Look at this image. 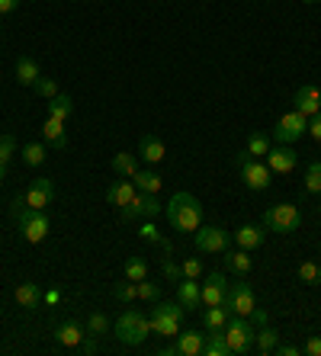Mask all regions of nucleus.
Masks as SVG:
<instances>
[{
    "mask_svg": "<svg viewBox=\"0 0 321 356\" xmlns=\"http://www.w3.org/2000/svg\"><path fill=\"white\" fill-rule=\"evenodd\" d=\"M164 216H167L170 228L177 232H196L203 225V202L193 196V193H174L170 202L164 206Z\"/></svg>",
    "mask_w": 321,
    "mask_h": 356,
    "instance_id": "1",
    "label": "nucleus"
},
{
    "mask_svg": "<svg viewBox=\"0 0 321 356\" xmlns=\"http://www.w3.org/2000/svg\"><path fill=\"white\" fill-rule=\"evenodd\" d=\"M235 167L241 170V180H245L247 190L254 193H263V190H270V167H267V161L261 158H251L247 151H241V154H235Z\"/></svg>",
    "mask_w": 321,
    "mask_h": 356,
    "instance_id": "2",
    "label": "nucleus"
},
{
    "mask_svg": "<svg viewBox=\"0 0 321 356\" xmlns=\"http://www.w3.org/2000/svg\"><path fill=\"white\" fill-rule=\"evenodd\" d=\"M116 337L119 343H126V347H138V343H145V337L151 334V321L142 315V312H122V315L116 318Z\"/></svg>",
    "mask_w": 321,
    "mask_h": 356,
    "instance_id": "3",
    "label": "nucleus"
},
{
    "mask_svg": "<svg viewBox=\"0 0 321 356\" xmlns=\"http://www.w3.org/2000/svg\"><path fill=\"white\" fill-rule=\"evenodd\" d=\"M299 225H302V212H299V206H293V202H277V206H270L263 212V228H267V232L289 234V232H296Z\"/></svg>",
    "mask_w": 321,
    "mask_h": 356,
    "instance_id": "4",
    "label": "nucleus"
},
{
    "mask_svg": "<svg viewBox=\"0 0 321 356\" xmlns=\"http://www.w3.org/2000/svg\"><path fill=\"white\" fill-rule=\"evenodd\" d=\"M222 334H225V340H229V347H231V356H241V353H247V350L254 347V334H257V327H254V321L251 318H241V315H235V318H229V324L222 327Z\"/></svg>",
    "mask_w": 321,
    "mask_h": 356,
    "instance_id": "5",
    "label": "nucleus"
},
{
    "mask_svg": "<svg viewBox=\"0 0 321 356\" xmlns=\"http://www.w3.org/2000/svg\"><path fill=\"white\" fill-rule=\"evenodd\" d=\"M193 244L199 254H225L231 244V232H225L222 225H199L193 232Z\"/></svg>",
    "mask_w": 321,
    "mask_h": 356,
    "instance_id": "6",
    "label": "nucleus"
},
{
    "mask_svg": "<svg viewBox=\"0 0 321 356\" xmlns=\"http://www.w3.org/2000/svg\"><path fill=\"white\" fill-rule=\"evenodd\" d=\"M17 222H19V232H23L26 244H42V241L49 238L51 222H49V216H45V212H35V209L26 206L23 212H19Z\"/></svg>",
    "mask_w": 321,
    "mask_h": 356,
    "instance_id": "7",
    "label": "nucleus"
},
{
    "mask_svg": "<svg viewBox=\"0 0 321 356\" xmlns=\"http://www.w3.org/2000/svg\"><path fill=\"white\" fill-rule=\"evenodd\" d=\"M305 132H308V116H302L299 109H289L286 116H279L277 125H273V138H277L279 145H293V141H299Z\"/></svg>",
    "mask_w": 321,
    "mask_h": 356,
    "instance_id": "8",
    "label": "nucleus"
},
{
    "mask_svg": "<svg viewBox=\"0 0 321 356\" xmlns=\"http://www.w3.org/2000/svg\"><path fill=\"white\" fill-rule=\"evenodd\" d=\"M225 308L231 315L251 318V312L257 308V298H254V289L247 282H229V292H225Z\"/></svg>",
    "mask_w": 321,
    "mask_h": 356,
    "instance_id": "9",
    "label": "nucleus"
},
{
    "mask_svg": "<svg viewBox=\"0 0 321 356\" xmlns=\"http://www.w3.org/2000/svg\"><path fill=\"white\" fill-rule=\"evenodd\" d=\"M119 216L126 222H135V218H158L160 216V202H158V193H135V199L129 206L119 209Z\"/></svg>",
    "mask_w": 321,
    "mask_h": 356,
    "instance_id": "10",
    "label": "nucleus"
},
{
    "mask_svg": "<svg viewBox=\"0 0 321 356\" xmlns=\"http://www.w3.org/2000/svg\"><path fill=\"white\" fill-rule=\"evenodd\" d=\"M51 199H55V183H51V177H39V180H33V186L26 190V206L35 209V212H45V209L51 206Z\"/></svg>",
    "mask_w": 321,
    "mask_h": 356,
    "instance_id": "11",
    "label": "nucleus"
},
{
    "mask_svg": "<svg viewBox=\"0 0 321 356\" xmlns=\"http://www.w3.org/2000/svg\"><path fill=\"white\" fill-rule=\"evenodd\" d=\"M225 292H229V280L222 273H209L206 282L199 286V302L206 305H225Z\"/></svg>",
    "mask_w": 321,
    "mask_h": 356,
    "instance_id": "12",
    "label": "nucleus"
},
{
    "mask_svg": "<svg viewBox=\"0 0 321 356\" xmlns=\"http://www.w3.org/2000/svg\"><path fill=\"white\" fill-rule=\"evenodd\" d=\"M267 167H270V174H293V167L299 164V154L289 145H277V148L267 151Z\"/></svg>",
    "mask_w": 321,
    "mask_h": 356,
    "instance_id": "13",
    "label": "nucleus"
},
{
    "mask_svg": "<svg viewBox=\"0 0 321 356\" xmlns=\"http://www.w3.org/2000/svg\"><path fill=\"white\" fill-rule=\"evenodd\" d=\"M293 109H299L302 116L312 119L315 113H321V90L312 87V83H308V87H299L296 97H293Z\"/></svg>",
    "mask_w": 321,
    "mask_h": 356,
    "instance_id": "14",
    "label": "nucleus"
},
{
    "mask_svg": "<svg viewBox=\"0 0 321 356\" xmlns=\"http://www.w3.org/2000/svg\"><path fill=\"white\" fill-rule=\"evenodd\" d=\"M174 347H177V356H203L206 334L203 331H180L177 337H174Z\"/></svg>",
    "mask_w": 321,
    "mask_h": 356,
    "instance_id": "15",
    "label": "nucleus"
},
{
    "mask_svg": "<svg viewBox=\"0 0 321 356\" xmlns=\"http://www.w3.org/2000/svg\"><path fill=\"white\" fill-rule=\"evenodd\" d=\"M135 183L129 180H116V183H110V190H106V202H110V206H116V209H122V206H129V202H132V199H135Z\"/></svg>",
    "mask_w": 321,
    "mask_h": 356,
    "instance_id": "16",
    "label": "nucleus"
},
{
    "mask_svg": "<svg viewBox=\"0 0 321 356\" xmlns=\"http://www.w3.org/2000/svg\"><path fill=\"white\" fill-rule=\"evenodd\" d=\"M138 158L148 161V164H160V161L167 158V148H164V141L158 135H145L142 145H138Z\"/></svg>",
    "mask_w": 321,
    "mask_h": 356,
    "instance_id": "17",
    "label": "nucleus"
},
{
    "mask_svg": "<svg viewBox=\"0 0 321 356\" xmlns=\"http://www.w3.org/2000/svg\"><path fill=\"white\" fill-rule=\"evenodd\" d=\"M42 138L49 141L51 148H58V151L68 148V135H65V122H61V119H55V116L45 119V125H42Z\"/></svg>",
    "mask_w": 321,
    "mask_h": 356,
    "instance_id": "18",
    "label": "nucleus"
},
{
    "mask_svg": "<svg viewBox=\"0 0 321 356\" xmlns=\"http://www.w3.org/2000/svg\"><path fill=\"white\" fill-rule=\"evenodd\" d=\"M177 302L186 308V312H193V308L203 305V302H199V282L196 280H180L177 282Z\"/></svg>",
    "mask_w": 321,
    "mask_h": 356,
    "instance_id": "19",
    "label": "nucleus"
},
{
    "mask_svg": "<svg viewBox=\"0 0 321 356\" xmlns=\"http://www.w3.org/2000/svg\"><path fill=\"white\" fill-rule=\"evenodd\" d=\"M251 266H254L251 250H245V248L225 250V270H231V273H238V276H245V273H251Z\"/></svg>",
    "mask_w": 321,
    "mask_h": 356,
    "instance_id": "20",
    "label": "nucleus"
},
{
    "mask_svg": "<svg viewBox=\"0 0 321 356\" xmlns=\"http://www.w3.org/2000/svg\"><path fill=\"white\" fill-rule=\"evenodd\" d=\"M235 241H238V248H245V250L261 248L263 244V228L261 225H241V228L235 232Z\"/></svg>",
    "mask_w": 321,
    "mask_h": 356,
    "instance_id": "21",
    "label": "nucleus"
},
{
    "mask_svg": "<svg viewBox=\"0 0 321 356\" xmlns=\"http://www.w3.org/2000/svg\"><path fill=\"white\" fill-rule=\"evenodd\" d=\"M55 340H58L61 347H81V340H84V327L77 321H65L55 331Z\"/></svg>",
    "mask_w": 321,
    "mask_h": 356,
    "instance_id": "22",
    "label": "nucleus"
},
{
    "mask_svg": "<svg viewBox=\"0 0 321 356\" xmlns=\"http://www.w3.org/2000/svg\"><path fill=\"white\" fill-rule=\"evenodd\" d=\"M113 174H119V177H132L138 174V161H135V154L132 151H116L113 154Z\"/></svg>",
    "mask_w": 321,
    "mask_h": 356,
    "instance_id": "23",
    "label": "nucleus"
},
{
    "mask_svg": "<svg viewBox=\"0 0 321 356\" xmlns=\"http://www.w3.org/2000/svg\"><path fill=\"white\" fill-rule=\"evenodd\" d=\"M13 74H17V81L23 83V87H35V81L42 77V74H39V65H35L29 55L17 58V71H13Z\"/></svg>",
    "mask_w": 321,
    "mask_h": 356,
    "instance_id": "24",
    "label": "nucleus"
},
{
    "mask_svg": "<svg viewBox=\"0 0 321 356\" xmlns=\"http://www.w3.org/2000/svg\"><path fill=\"white\" fill-rule=\"evenodd\" d=\"M229 318H231V312L225 305H206V312H203L206 331H222L229 324Z\"/></svg>",
    "mask_w": 321,
    "mask_h": 356,
    "instance_id": "25",
    "label": "nucleus"
},
{
    "mask_svg": "<svg viewBox=\"0 0 321 356\" xmlns=\"http://www.w3.org/2000/svg\"><path fill=\"white\" fill-rule=\"evenodd\" d=\"M279 343V331H273L270 324H263V327H257V334H254V347H257V353H273Z\"/></svg>",
    "mask_w": 321,
    "mask_h": 356,
    "instance_id": "26",
    "label": "nucleus"
},
{
    "mask_svg": "<svg viewBox=\"0 0 321 356\" xmlns=\"http://www.w3.org/2000/svg\"><path fill=\"white\" fill-rule=\"evenodd\" d=\"M151 334H160V337H177L180 334V324L183 321H177V318H170V315H154L151 312Z\"/></svg>",
    "mask_w": 321,
    "mask_h": 356,
    "instance_id": "27",
    "label": "nucleus"
},
{
    "mask_svg": "<svg viewBox=\"0 0 321 356\" xmlns=\"http://www.w3.org/2000/svg\"><path fill=\"white\" fill-rule=\"evenodd\" d=\"M49 116H55V119H71L74 116V99L68 97V93H58V97H51L49 99Z\"/></svg>",
    "mask_w": 321,
    "mask_h": 356,
    "instance_id": "28",
    "label": "nucleus"
},
{
    "mask_svg": "<svg viewBox=\"0 0 321 356\" xmlns=\"http://www.w3.org/2000/svg\"><path fill=\"white\" fill-rule=\"evenodd\" d=\"M203 356H231V347H229V340H225V334H222V331H209V334H206Z\"/></svg>",
    "mask_w": 321,
    "mask_h": 356,
    "instance_id": "29",
    "label": "nucleus"
},
{
    "mask_svg": "<svg viewBox=\"0 0 321 356\" xmlns=\"http://www.w3.org/2000/svg\"><path fill=\"white\" fill-rule=\"evenodd\" d=\"M39 302H42L39 286H35V282H19V286H17V305L19 308H35Z\"/></svg>",
    "mask_w": 321,
    "mask_h": 356,
    "instance_id": "30",
    "label": "nucleus"
},
{
    "mask_svg": "<svg viewBox=\"0 0 321 356\" xmlns=\"http://www.w3.org/2000/svg\"><path fill=\"white\" fill-rule=\"evenodd\" d=\"M132 180H135V190L138 193H160V186H164L160 174H154V170H138Z\"/></svg>",
    "mask_w": 321,
    "mask_h": 356,
    "instance_id": "31",
    "label": "nucleus"
},
{
    "mask_svg": "<svg viewBox=\"0 0 321 356\" xmlns=\"http://www.w3.org/2000/svg\"><path fill=\"white\" fill-rule=\"evenodd\" d=\"M138 234H142V241H148V244H154V248H160V250H164V254H170V241L164 238V234H160L158 228H154V225H151V218H145V225H142V228H138Z\"/></svg>",
    "mask_w": 321,
    "mask_h": 356,
    "instance_id": "32",
    "label": "nucleus"
},
{
    "mask_svg": "<svg viewBox=\"0 0 321 356\" xmlns=\"http://www.w3.org/2000/svg\"><path fill=\"white\" fill-rule=\"evenodd\" d=\"M267 151H270V138H267V135L263 132H251L247 135V154H251V158H267Z\"/></svg>",
    "mask_w": 321,
    "mask_h": 356,
    "instance_id": "33",
    "label": "nucleus"
},
{
    "mask_svg": "<svg viewBox=\"0 0 321 356\" xmlns=\"http://www.w3.org/2000/svg\"><path fill=\"white\" fill-rule=\"evenodd\" d=\"M122 273H126V280L142 282V280H148V264L142 257H129L126 266H122Z\"/></svg>",
    "mask_w": 321,
    "mask_h": 356,
    "instance_id": "34",
    "label": "nucleus"
},
{
    "mask_svg": "<svg viewBox=\"0 0 321 356\" xmlns=\"http://www.w3.org/2000/svg\"><path fill=\"white\" fill-rule=\"evenodd\" d=\"M45 158H49V154H45V145H39V141H29V145L23 148V164L26 167L45 164Z\"/></svg>",
    "mask_w": 321,
    "mask_h": 356,
    "instance_id": "35",
    "label": "nucleus"
},
{
    "mask_svg": "<svg viewBox=\"0 0 321 356\" xmlns=\"http://www.w3.org/2000/svg\"><path fill=\"white\" fill-rule=\"evenodd\" d=\"M299 282H305V286H318L321 282V266L312 264V260L299 264Z\"/></svg>",
    "mask_w": 321,
    "mask_h": 356,
    "instance_id": "36",
    "label": "nucleus"
},
{
    "mask_svg": "<svg viewBox=\"0 0 321 356\" xmlns=\"http://www.w3.org/2000/svg\"><path fill=\"white\" fill-rule=\"evenodd\" d=\"M154 315H170V318H177V321H183L186 318V308L180 305V302H154V308H151Z\"/></svg>",
    "mask_w": 321,
    "mask_h": 356,
    "instance_id": "37",
    "label": "nucleus"
},
{
    "mask_svg": "<svg viewBox=\"0 0 321 356\" xmlns=\"http://www.w3.org/2000/svg\"><path fill=\"white\" fill-rule=\"evenodd\" d=\"M305 193H321V161H312L308 170H305Z\"/></svg>",
    "mask_w": 321,
    "mask_h": 356,
    "instance_id": "38",
    "label": "nucleus"
},
{
    "mask_svg": "<svg viewBox=\"0 0 321 356\" xmlns=\"http://www.w3.org/2000/svg\"><path fill=\"white\" fill-rule=\"evenodd\" d=\"M113 298H116V302H135V298H138L135 282H132V280L116 282V286H113Z\"/></svg>",
    "mask_w": 321,
    "mask_h": 356,
    "instance_id": "39",
    "label": "nucleus"
},
{
    "mask_svg": "<svg viewBox=\"0 0 321 356\" xmlns=\"http://www.w3.org/2000/svg\"><path fill=\"white\" fill-rule=\"evenodd\" d=\"M106 331H110V321H106V315L93 312V315L87 318V334H93V337H103Z\"/></svg>",
    "mask_w": 321,
    "mask_h": 356,
    "instance_id": "40",
    "label": "nucleus"
},
{
    "mask_svg": "<svg viewBox=\"0 0 321 356\" xmlns=\"http://www.w3.org/2000/svg\"><path fill=\"white\" fill-rule=\"evenodd\" d=\"M135 292H138V298H142V302H158V298H160V286H158V282H148V280L135 282Z\"/></svg>",
    "mask_w": 321,
    "mask_h": 356,
    "instance_id": "41",
    "label": "nucleus"
},
{
    "mask_svg": "<svg viewBox=\"0 0 321 356\" xmlns=\"http://www.w3.org/2000/svg\"><path fill=\"white\" fill-rule=\"evenodd\" d=\"M13 154H17V138H13V135H0V161H3V164H10V161H13Z\"/></svg>",
    "mask_w": 321,
    "mask_h": 356,
    "instance_id": "42",
    "label": "nucleus"
},
{
    "mask_svg": "<svg viewBox=\"0 0 321 356\" xmlns=\"http://www.w3.org/2000/svg\"><path fill=\"white\" fill-rule=\"evenodd\" d=\"M39 97H45V99H51V97H58V83L55 81H49V77H39L35 81V87H33Z\"/></svg>",
    "mask_w": 321,
    "mask_h": 356,
    "instance_id": "43",
    "label": "nucleus"
},
{
    "mask_svg": "<svg viewBox=\"0 0 321 356\" xmlns=\"http://www.w3.org/2000/svg\"><path fill=\"white\" fill-rule=\"evenodd\" d=\"M180 273H183V280H199L206 270H203V264L193 257V260H183V264H180Z\"/></svg>",
    "mask_w": 321,
    "mask_h": 356,
    "instance_id": "44",
    "label": "nucleus"
},
{
    "mask_svg": "<svg viewBox=\"0 0 321 356\" xmlns=\"http://www.w3.org/2000/svg\"><path fill=\"white\" fill-rule=\"evenodd\" d=\"M160 270H164V280H167V282H180V280H183V273H180V266L174 264L170 257L160 260Z\"/></svg>",
    "mask_w": 321,
    "mask_h": 356,
    "instance_id": "45",
    "label": "nucleus"
},
{
    "mask_svg": "<svg viewBox=\"0 0 321 356\" xmlns=\"http://www.w3.org/2000/svg\"><path fill=\"white\" fill-rule=\"evenodd\" d=\"M305 135H312V138L321 145V113H315V116L308 119V132H305Z\"/></svg>",
    "mask_w": 321,
    "mask_h": 356,
    "instance_id": "46",
    "label": "nucleus"
},
{
    "mask_svg": "<svg viewBox=\"0 0 321 356\" xmlns=\"http://www.w3.org/2000/svg\"><path fill=\"white\" fill-rule=\"evenodd\" d=\"M251 321H254V327H263V324H270V315H267V308H254V312H251Z\"/></svg>",
    "mask_w": 321,
    "mask_h": 356,
    "instance_id": "47",
    "label": "nucleus"
},
{
    "mask_svg": "<svg viewBox=\"0 0 321 356\" xmlns=\"http://www.w3.org/2000/svg\"><path fill=\"white\" fill-rule=\"evenodd\" d=\"M302 353H308V356H321V337H312L308 343L302 347Z\"/></svg>",
    "mask_w": 321,
    "mask_h": 356,
    "instance_id": "48",
    "label": "nucleus"
},
{
    "mask_svg": "<svg viewBox=\"0 0 321 356\" xmlns=\"http://www.w3.org/2000/svg\"><path fill=\"white\" fill-rule=\"evenodd\" d=\"M26 209V196H17L13 202H10V212H13V218H19V212Z\"/></svg>",
    "mask_w": 321,
    "mask_h": 356,
    "instance_id": "49",
    "label": "nucleus"
},
{
    "mask_svg": "<svg viewBox=\"0 0 321 356\" xmlns=\"http://www.w3.org/2000/svg\"><path fill=\"white\" fill-rule=\"evenodd\" d=\"M42 302H45V305H58V302H61V289H49L42 296Z\"/></svg>",
    "mask_w": 321,
    "mask_h": 356,
    "instance_id": "50",
    "label": "nucleus"
},
{
    "mask_svg": "<svg viewBox=\"0 0 321 356\" xmlns=\"http://www.w3.org/2000/svg\"><path fill=\"white\" fill-rule=\"evenodd\" d=\"M17 7H19V0H0V17H7V13H13Z\"/></svg>",
    "mask_w": 321,
    "mask_h": 356,
    "instance_id": "51",
    "label": "nucleus"
},
{
    "mask_svg": "<svg viewBox=\"0 0 321 356\" xmlns=\"http://www.w3.org/2000/svg\"><path fill=\"white\" fill-rule=\"evenodd\" d=\"M273 353H279V356H299L302 350L293 347V343H289V347H279V343H277V350H273Z\"/></svg>",
    "mask_w": 321,
    "mask_h": 356,
    "instance_id": "52",
    "label": "nucleus"
},
{
    "mask_svg": "<svg viewBox=\"0 0 321 356\" xmlns=\"http://www.w3.org/2000/svg\"><path fill=\"white\" fill-rule=\"evenodd\" d=\"M81 347H84V353H97V340H93V334H90V340H81Z\"/></svg>",
    "mask_w": 321,
    "mask_h": 356,
    "instance_id": "53",
    "label": "nucleus"
},
{
    "mask_svg": "<svg viewBox=\"0 0 321 356\" xmlns=\"http://www.w3.org/2000/svg\"><path fill=\"white\" fill-rule=\"evenodd\" d=\"M7 180V164H3V161H0V183Z\"/></svg>",
    "mask_w": 321,
    "mask_h": 356,
    "instance_id": "54",
    "label": "nucleus"
},
{
    "mask_svg": "<svg viewBox=\"0 0 321 356\" xmlns=\"http://www.w3.org/2000/svg\"><path fill=\"white\" fill-rule=\"evenodd\" d=\"M302 3H318V0H302Z\"/></svg>",
    "mask_w": 321,
    "mask_h": 356,
    "instance_id": "55",
    "label": "nucleus"
}]
</instances>
